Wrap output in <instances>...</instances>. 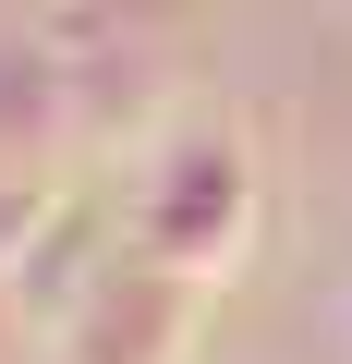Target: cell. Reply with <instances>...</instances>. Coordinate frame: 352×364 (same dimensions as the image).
I'll return each instance as SVG.
<instances>
[{
    "instance_id": "obj_2",
    "label": "cell",
    "mask_w": 352,
    "mask_h": 364,
    "mask_svg": "<svg viewBox=\"0 0 352 364\" xmlns=\"http://www.w3.org/2000/svg\"><path fill=\"white\" fill-rule=\"evenodd\" d=\"M195 316H207L195 279H170L158 255H110V279L49 328V364H183Z\"/></svg>"
},
{
    "instance_id": "obj_4",
    "label": "cell",
    "mask_w": 352,
    "mask_h": 364,
    "mask_svg": "<svg viewBox=\"0 0 352 364\" xmlns=\"http://www.w3.org/2000/svg\"><path fill=\"white\" fill-rule=\"evenodd\" d=\"M73 13H97V25H146V37H158L170 13H183V0H73Z\"/></svg>"
},
{
    "instance_id": "obj_1",
    "label": "cell",
    "mask_w": 352,
    "mask_h": 364,
    "mask_svg": "<svg viewBox=\"0 0 352 364\" xmlns=\"http://www.w3.org/2000/svg\"><path fill=\"white\" fill-rule=\"evenodd\" d=\"M267 231V158H255V122L243 109H183L146 134V170H134V255H158L170 279H243Z\"/></svg>"
},
{
    "instance_id": "obj_3",
    "label": "cell",
    "mask_w": 352,
    "mask_h": 364,
    "mask_svg": "<svg viewBox=\"0 0 352 364\" xmlns=\"http://www.w3.org/2000/svg\"><path fill=\"white\" fill-rule=\"evenodd\" d=\"M49 219H61V207L37 195V182H25V170H0V291L25 279V255H37V231H49Z\"/></svg>"
}]
</instances>
